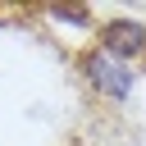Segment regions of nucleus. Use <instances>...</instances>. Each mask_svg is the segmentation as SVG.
<instances>
[{
  "label": "nucleus",
  "mask_w": 146,
  "mask_h": 146,
  "mask_svg": "<svg viewBox=\"0 0 146 146\" xmlns=\"http://www.w3.org/2000/svg\"><path fill=\"white\" fill-rule=\"evenodd\" d=\"M87 73H91V78H96V87H100V91H110L114 100H123V96H128V87H132V82H128V73H123L110 55H91V59H87Z\"/></svg>",
  "instance_id": "1"
},
{
  "label": "nucleus",
  "mask_w": 146,
  "mask_h": 146,
  "mask_svg": "<svg viewBox=\"0 0 146 146\" xmlns=\"http://www.w3.org/2000/svg\"><path fill=\"white\" fill-rule=\"evenodd\" d=\"M141 46H146V32L137 23H114L105 32V55H137Z\"/></svg>",
  "instance_id": "2"
}]
</instances>
